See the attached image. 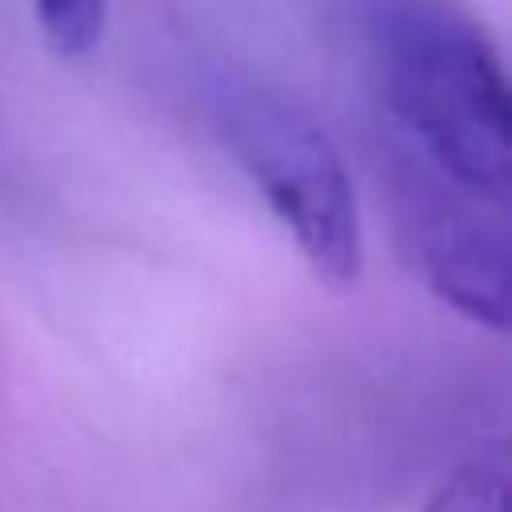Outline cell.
Wrapping results in <instances>:
<instances>
[{
	"mask_svg": "<svg viewBox=\"0 0 512 512\" xmlns=\"http://www.w3.org/2000/svg\"><path fill=\"white\" fill-rule=\"evenodd\" d=\"M372 64L404 144L468 192L508 204L512 104L480 24L440 0H388L372 12Z\"/></svg>",
	"mask_w": 512,
	"mask_h": 512,
	"instance_id": "6da1fadb",
	"label": "cell"
},
{
	"mask_svg": "<svg viewBox=\"0 0 512 512\" xmlns=\"http://www.w3.org/2000/svg\"><path fill=\"white\" fill-rule=\"evenodd\" d=\"M216 124L268 208L328 284H352L364 264L360 208L336 144L280 96L224 80Z\"/></svg>",
	"mask_w": 512,
	"mask_h": 512,
	"instance_id": "7a4b0ae2",
	"label": "cell"
},
{
	"mask_svg": "<svg viewBox=\"0 0 512 512\" xmlns=\"http://www.w3.org/2000/svg\"><path fill=\"white\" fill-rule=\"evenodd\" d=\"M400 204L436 296L476 324H508V228L504 204L468 192L416 148L400 152Z\"/></svg>",
	"mask_w": 512,
	"mask_h": 512,
	"instance_id": "3957f363",
	"label": "cell"
},
{
	"mask_svg": "<svg viewBox=\"0 0 512 512\" xmlns=\"http://www.w3.org/2000/svg\"><path fill=\"white\" fill-rule=\"evenodd\" d=\"M424 512H508V456L500 444L472 456Z\"/></svg>",
	"mask_w": 512,
	"mask_h": 512,
	"instance_id": "277c9868",
	"label": "cell"
},
{
	"mask_svg": "<svg viewBox=\"0 0 512 512\" xmlns=\"http://www.w3.org/2000/svg\"><path fill=\"white\" fill-rule=\"evenodd\" d=\"M36 24L56 56H88L104 40L108 0H36Z\"/></svg>",
	"mask_w": 512,
	"mask_h": 512,
	"instance_id": "5b68a950",
	"label": "cell"
}]
</instances>
